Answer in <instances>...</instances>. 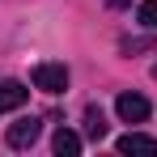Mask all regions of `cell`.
I'll return each mask as SVG.
<instances>
[{
    "mask_svg": "<svg viewBox=\"0 0 157 157\" xmlns=\"http://www.w3.org/2000/svg\"><path fill=\"white\" fill-rule=\"evenodd\" d=\"M149 47H153L149 38H128V43H123V51H149Z\"/></svg>",
    "mask_w": 157,
    "mask_h": 157,
    "instance_id": "cell-9",
    "label": "cell"
},
{
    "mask_svg": "<svg viewBox=\"0 0 157 157\" xmlns=\"http://www.w3.org/2000/svg\"><path fill=\"white\" fill-rule=\"evenodd\" d=\"M30 102V89L21 85V81H0V115L4 110H17V106Z\"/></svg>",
    "mask_w": 157,
    "mask_h": 157,
    "instance_id": "cell-4",
    "label": "cell"
},
{
    "mask_svg": "<svg viewBox=\"0 0 157 157\" xmlns=\"http://www.w3.org/2000/svg\"><path fill=\"white\" fill-rule=\"evenodd\" d=\"M51 149H55L59 157H77V153H81V136H77V132H68V128H59V132H55V140H51Z\"/></svg>",
    "mask_w": 157,
    "mask_h": 157,
    "instance_id": "cell-6",
    "label": "cell"
},
{
    "mask_svg": "<svg viewBox=\"0 0 157 157\" xmlns=\"http://www.w3.org/2000/svg\"><path fill=\"white\" fill-rule=\"evenodd\" d=\"M30 81H34V89H43V94H64V89H68V68H64V64H38V68L30 72Z\"/></svg>",
    "mask_w": 157,
    "mask_h": 157,
    "instance_id": "cell-1",
    "label": "cell"
},
{
    "mask_svg": "<svg viewBox=\"0 0 157 157\" xmlns=\"http://www.w3.org/2000/svg\"><path fill=\"white\" fill-rule=\"evenodd\" d=\"M106 4H110V9H128L132 0H106Z\"/></svg>",
    "mask_w": 157,
    "mask_h": 157,
    "instance_id": "cell-10",
    "label": "cell"
},
{
    "mask_svg": "<svg viewBox=\"0 0 157 157\" xmlns=\"http://www.w3.org/2000/svg\"><path fill=\"white\" fill-rule=\"evenodd\" d=\"M85 136H89V140H102L106 136V115L98 106H85Z\"/></svg>",
    "mask_w": 157,
    "mask_h": 157,
    "instance_id": "cell-7",
    "label": "cell"
},
{
    "mask_svg": "<svg viewBox=\"0 0 157 157\" xmlns=\"http://www.w3.org/2000/svg\"><path fill=\"white\" fill-rule=\"evenodd\" d=\"M140 26L157 30V0H144V4H140Z\"/></svg>",
    "mask_w": 157,
    "mask_h": 157,
    "instance_id": "cell-8",
    "label": "cell"
},
{
    "mask_svg": "<svg viewBox=\"0 0 157 157\" xmlns=\"http://www.w3.org/2000/svg\"><path fill=\"white\" fill-rule=\"evenodd\" d=\"M119 153H144V157H157V140L153 136H140V132H128L119 140Z\"/></svg>",
    "mask_w": 157,
    "mask_h": 157,
    "instance_id": "cell-5",
    "label": "cell"
},
{
    "mask_svg": "<svg viewBox=\"0 0 157 157\" xmlns=\"http://www.w3.org/2000/svg\"><path fill=\"white\" fill-rule=\"evenodd\" d=\"M115 110H119V119H123V123H144V119L153 115V106H149L144 94H119Z\"/></svg>",
    "mask_w": 157,
    "mask_h": 157,
    "instance_id": "cell-2",
    "label": "cell"
},
{
    "mask_svg": "<svg viewBox=\"0 0 157 157\" xmlns=\"http://www.w3.org/2000/svg\"><path fill=\"white\" fill-rule=\"evenodd\" d=\"M38 136H43V119H34V115H30V119H17V123L9 128L4 140H9V149H30Z\"/></svg>",
    "mask_w": 157,
    "mask_h": 157,
    "instance_id": "cell-3",
    "label": "cell"
}]
</instances>
